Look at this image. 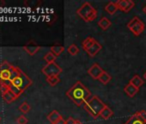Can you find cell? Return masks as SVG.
Returning a JSON list of instances; mask_svg holds the SVG:
<instances>
[{"label":"cell","instance_id":"6da1fadb","mask_svg":"<svg viewBox=\"0 0 146 124\" xmlns=\"http://www.w3.org/2000/svg\"><path fill=\"white\" fill-rule=\"evenodd\" d=\"M66 96L77 106L81 107L84 106L90 99L91 92L82 84V82L77 81L74 85L66 91Z\"/></svg>","mask_w":146,"mask_h":124},{"label":"cell","instance_id":"7a4b0ae2","mask_svg":"<svg viewBox=\"0 0 146 124\" xmlns=\"http://www.w3.org/2000/svg\"><path fill=\"white\" fill-rule=\"evenodd\" d=\"M11 84L13 85H15L16 87L19 88L21 91H24L33 84V81L19 67H15V75H14L13 79L11 80Z\"/></svg>","mask_w":146,"mask_h":124},{"label":"cell","instance_id":"3957f363","mask_svg":"<svg viewBox=\"0 0 146 124\" xmlns=\"http://www.w3.org/2000/svg\"><path fill=\"white\" fill-rule=\"evenodd\" d=\"M106 104L97 97L93 96L84 106V109L94 118L100 116V113L105 108Z\"/></svg>","mask_w":146,"mask_h":124},{"label":"cell","instance_id":"277c9868","mask_svg":"<svg viewBox=\"0 0 146 124\" xmlns=\"http://www.w3.org/2000/svg\"><path fill=\"white\" fill-rule=\"evenodd\" d=\"M77 13L78 14V16L81 18H83L87 23L94 21L96 18V17H97L96 10L89 2H85L77 11Z\"/></svg>","mask_w":146,"mask_h":124},{"label":"cell","instance_id":"5b68a950","mask_svg":"<svg viewBox=\"0 0 146 124\" xmlns=\"http://www.w3.org/2000/svg\"><path fill=\"white\" fill-rule=\"evenodd\" d=\"M15 67L7 61H4L0 65V85L8 81L11 82L15 75Z\"/></svg>","mask_w":146,"mask_h":124},{"label":"cell","instance_id":"8992f818","mask_svg":"<svg viewBox=\"0 0 146 124\" xmlns=\"http://www.w3.org/2000/svg\"><path fill=\"white\" fill-rule=\"evenodd\" d=\"M127 28L131 31V33L135 36H138L143 32L145 29V25L137 17H134L127 23Z\"/></svg>","mask_w":146,"mask_h":124},{"label":"cell","instance_id":"52a82bcc","mask_svg":"<svg viewBox=\"0 0 146 124\" xmlns=\"http://www.w3.org/2000/svg\"><path fill=\"white\" fill-rule=\"evenodd\" d=\"M42 73L46 76V78L51 76H58L62 73V68L56 63V62H52V63L46 64L41 70Z\"/></svg>","mask_w":146,"mask_h":124},{"label":"cell","instance_id":"ba28073f","mask_svg":"<svg viewBox=\"0 0 146 124\" xmlns=\"http://www.w3.org/2000/svg\"><path fill=\"white\" fill-rule=\"evenodd\" d=\"M115 3L118 7V10L124 12L130 11L135 6V3L131 1V0H119V1Z\"/></svg>","mask_w":146,"mask_h":124},{"label":"cell","instance_id":"9c48e42d","mask_svg":"<svg viewBox=\"0 0 146 124\" xmlns=\"http://www.w3.org/2000/svg\"><path fill=\"white\" fill-rule=\"evenodd\" d=\"M103 72H104V70L98 64L95 63L88 70V74L94 79H99L100 76L102 75V73Z\"/></svg>","mask_w":146,"mask_h":124},{"label":"cell","instance_id":"30bf717a","mask_svg":"<svg viewBox=\"0 0 146 124\" xmlns=\"http://www.w3.org/2000/svg\"><path fill=\"white\" fill-rule=\"evenodd\" d=\"M40 47L35 41H29V42L23 47V49H24L29 55H31V56L35 55V54L40 50Z\"/></svg>","mask_w":146,"mask_h":124},{"label":"cell","instance_id":"8fae6325","mask_svg":"<svg viewBox=\"0 0 146 124\" xmlns=\"http://www.w3.org/2000/svg\"><path fill=\"white\" fill-rule=\"evenodd\" d=\"M124 124H146V121H144L141 116L135 113L134 115L130 116Z\"/></svg>","mask_w":146,"mask_h":124},{"label":"cell","instance_id":"7c38bea8","mask_svg":"<svg viewBox=\"0 0 146 124\" xmlns=\"http://www.w3.org/2000/svg\"><path fill=\"white\" fill-rule=\"evenodd\" d=\"M102 45L96 41V42L90 48H89L86 52H87V53L89 54L90 57L93 58V57H95V56L102 50Z\"/></svg>","mask_w":146,"mask_h":124},{"label":"cell","instance_id":"4fadbf2b","mask_svg":"<svg viewBox=\"0 0 146 124\" xmlns=\"http://www.w3.org/2000/svg\"><path fill=\"white\" fill-rule=\"evenodd\" d=\"M138 91H139V89L137 88V87H135L134 85H132L131 83H128V84L125 86V88H124V91H125V92L127 94V96L130 97H133L138 92Z\"/></svg>","mask_w":146,"mask_h":124},{"label":"cell","instance_id":"5bb4252c","mask_svg":"<svg viewBox=\"0 0 146 124\" xmlns=\"http://www.w3.org/2000/svg\"><path fill=\"white\" fill-rule=\"evenodd\" d=\"M113 111L108 106V105H106L105 106V108L102 110V112L100 113V116L102 118V119H104V120H108V119H110L112 116H113Z\"/></svg>","mask_w":146,"mask_h":124},{"label":"cell","instance_id":"9a60e30c","mask_svg":"<svg viewBox=\"0 0 146 124\" xmlns=\"http://www.w3.org/2000/svg\"><path fill=\"white\" fill-rule=\"evenodd\" d=\"M111 25H112L111 21H110L108 17H102V18L99 20V22H98V26H99L102 30H107Z\"/></svg>","mask_w":146,"mask_h":124},{"label":"cell","instance_id":"2e32d148","mask_svg":"<svg viewBox=\"0 0 146 124\" xmlns=\"http://www.w3.org/2000/svg\"><path fill=\"white\" fill-rule=\"evenodd\" d=\"M62 116L57 111V110H52L48 115H47V119L48 121L52 123V124H55L59 119H61Z\"/></svg>","mask_w":146,"mask_h":124},{"label":"cell","instance_id":"e0dca14e","mask_svg":"<svg viewBox=\"0 0 146 124\" xmlns=\"http://www.w3.org/2000/svg\"><path fill=\"white\" fill-rule=\"evenodd\" d=\"M96 42V40L95 39V38H93V37H87L83 42H82V47H83V48L85 50V51H87L89 48H90Z\"/></svg>","mask_w":146,"mask_h":124},{"label":"cell","instance_id":"ac0fdd59","mask_svg":"<svg viewBox=\"0 0 146 124\" xmlns=\"http://www.w3.org/2000/svg\"><path fill=\"white\" fill-rule=\"evenodd\" d=\"M2 97H3V99H4L7 103H11L13 101H15V100L17 99V97H15V95L10 91V89H9V91H7L6 92L3 93V94H2Z\"/></svg>","mask_w":146,"mask_h":124},{"label":"cell","instance_id":"d6986e66","mask_svg":"<svg viewBox=\"0 0 146 124\" xmlns=\"http://www.w3.org/2000/svg\"><path fill=\"white\" fill-rule=\"evenodd\" d=\"M105 11L109 14V15H113L115 12L118 11V7L116 5L115 2H109L106 6H105Z\"/></svg>","mask_w":146,"mask_h":124},{"label":"cell","instance_id":"ffe728a7","mask_svg":"<svg viewBox=\"0 0 146 124\" xmlns=\"http://www.w3.org/2000/svg\"><path fill=\"white\" fill-rule=\"evenodd\" d=\"M129 83H131L132 85H134L135 87H137V88L139 89V88L143 85V80L138 75H134V76L131 79V80H130Z\"/></svg>","mask_w":146,"mask_h":124},{"label":"cell","instance_id":"44dd1931","mask_svg":"<svg viewBox=\"0 0 146 124\" xmlns=\"http://www.w3.org/2000/svg\"><path fill=\"white\" fill-rule=\"evenodd\" d=\"M64 51V47L61 46V45H54L51 47V52L56 56H59Z\"/></svg>","mask_w":146,"mask_h":124},{"label":"cell","instance_id":"7402d4cb","mask_svg":"<svg viewBox=\"0 0 146 124\" xmlns=\"http://www.w3.org/2000/svg\"><path fill=\"white\" fill-rule=\"evenodd\" d=\"M111 79H112V77L110 76V74L104 71V72L102 73V75L100 76V78H99L98 80H99L101 83H102L103 85H108V84L111 81Z\"/></svg>","mask_w":146,"mask_h":124},{"label":"cell","instance_id":"603a6c76","mask_svg":"<svg viewBox=\"0 0 146 124\" xmlns=\"http://www.w3.org/2000/svg\"><path fill=\"white\" fill-rule=\"evenodd\" d=\"M67 51H68V53H69L70 55H72V56H76V55L79 53L80 49H79V47H78L77 45H75V44H71L70 46L68 47Z\"/></svg>","mask_w":146,"mask_h":124},{"label":"cell","instance_id":"cb8c5ba5","mask_svg":"<svg viewBox=\"0 0 146 124\" xmlns=\"http://www.w3.org/2000/svg\"><path fill=\"white\" fill-rule=\"evenodd\" d=\"M60 81V79L58 76H51L46 78V82L51 85V86H55L56 85H58Z\"/></svg>","mask_w":146,"mask_h":124},{"label":"cell","instance_id":"d4e9b609","mask_svg":"<svg viewBox=\"0 0 146 124\" xmlns=\"http://www.w3.org/2000/svg\"><path fill=\"white\" fill-rule=\"evenodd\" d=\"M56 58H57V57H56L51 51L48 52V53H46V55L44 56V59L46 60V62H47V64L52 63V62H55Z\"/></svg>","mask_w":146,"mask_h":124},{"label":"cell","instance_id":"484cf974","mask_svg":"<svg viewBox=\"0 0 146 124\" xmlns=\"http://www.w3.org/2000/svg\"><path fill=\"white\" fill-rule=\"evenodd\" d=\"M9 89H10V91L15 95V97L17 98V97H19L21 95H22V93L23 92V91H21L19 88H17V87H16L15 85H13L12 84L11 85V86L9 87Z\"/></svg>","mask_w":146,"mask_h":124},{"label":"cell","instance_id":"4316f807","mask_svg":"<svg viewBox=\"0 0 146 124\" xmlns=\"http://www.w3.org/2000/svg\"><path fill=\"white\" fill-rule=\"evenodd\" d=\"M19 110H20L22 113H23V114H27V113H29V111L30 110V106H29V104L27 102H24V103H23L20 105Z\"/></svg>","mask_w":146,"mask_h":124},{"label":"cell","instance_id":"83f0119b","mask_svg":"<svg viewBox=\"0 0 146 124\" xmlns=\"http://www.w3.org/2000/svg\"><path fill=\"white\" fill-rule=\"evenodd\" d=\"M28 119L25 117V115H20L17 120V124H27L28 123Z\"/></svg>","mask_w":146,"mask_h":124},{"label":"cell","instance_id":"f1b7e54d","mask_svg":"<svg viewBox=\"0 0 146 124\" xmlns=\"http://www.w3.org/2000/svg\"><path fill=\"white\" fill-rule=\"evenodd\" d=\"M137 115H138L139 116H141L144 121H146V111L145 110H140V111H137L136 112Z\"/></svg>","mask_w":146,"mask_h":124},{"label":"cell","instance_id":"f546056e","mask_svg":"<svg viewBox=\"0 0 146 124\" xmlns=\"http://www.w3.org/2000/svg\"><path fill=\"white\" fill-rule=\"evenodd\" d=\"M74 121H75V119H73L72 117H69V118L66 120V123H65V124H73Z\"/></svg>","mask_w":146,"mask_h":124},{"label":"cell","instance_id":"4dcf8cb0","mask_svg":"<svg viewBox=\"0 0 146 124\" xmlns=\"http://www.w3.org/2000/svg\"><path fill=\"white\" fill-rule=\"evenodd\" d=\"M65 123H66V120H64V119L62 117V118H61V119H59V120H58L55 124H65Z\"/></svg>","mask_w":146,"mask_h":124},{"label":"cell","instance_id":"1f68e13d","mask_svg":"<svg viewBox=\"0 0 146 124\" xmlns=\"http://www.w3.org/2000/svg\"><path fill=\"white\" fill-rule=\"evenodd\" d=\"M5 5V2L3 0H0V7H4Z\"/></svg>","mask_w":146,"mask_h":124},{"label":"cell","instance_id":"d6a6232c","mask_svg":"<svg viewBox=\"0 0 146 124\" xmlns=\"http://www.w3.org/2000/svg\"><path fill=\"white\" fill-rule=\"evenodd\" d=\"M73 124H84L82 121H80L79 120H75L74 122H73Z\"/></svg>","mask_w":146,"mask_h":124},{"label":"cell","instance_id":"836d02e7","mask_svg":"<svg viewBox=\"0 0 146 124\" xmlns=\"http://www.w3.org/2000/svg\"><path fill=\"white\" fill-rule=\"evenodd\" d=\"M143 13H144V14H146V5L143 7Z\"/></svg>","mask_w":146,"mask_h":124},{"label":"cell","instance_id":"e575fe53","mask_svg":"<svg viewBox=\"0 0 146 124\" xmlns=\"http://www.w3.org/2000/svg\"><path fill=\"white\" fill-rule=\"evenodd\" d=\"M143 78H144V79L146 80V72H145V73H143Z\"/></svg>","mask_w":146,"mask_h":124},{"label":"cell","instance_id":"d590c367","mask_svg":"<svg viewBox=\"0 0 146 124\" xmlns=\"http://www.w3.org/2000/svg\"><path fill=\"white\" fill-rule=\"evenodd\" d=\"M0 121H1V117H0Z\"/></svg>","mask_w":146,"mask_h":124}]
</instances>
